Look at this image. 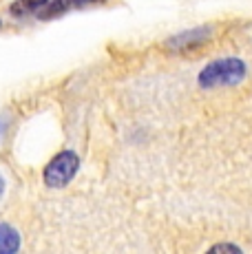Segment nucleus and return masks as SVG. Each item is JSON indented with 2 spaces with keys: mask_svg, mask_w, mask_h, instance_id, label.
Listing matches in <instances>:
<instances>
[{
  "mask_svg": "<svg viewBox=\"0 0 252 254\" xmlns=\"http://www.w3.org/2000/svg\"><path fill=\"white\" fill-rule=\"evenodd\" d=\"M246 77V64L239 58H221L210 64H206L199 73L201 89H217V86L239 84Z\"/></svg>",
  "mask_w": 252,
  "mask_h": 254,
  "instance_id": "nucleus-1",
  "label": "nucleus"
},
{
  "mask_svg": "<svg viewBox=\"0 0 252 254\" xmlns=\"http://www.w3.org/2000/svg\"><path fill=\"white\" fill-rule=\"evenodd\" d=\"M77 168H80V157L73 150H62L47 164L45 168V184L49 188H64L71 179L75 177Z\"/></svg>",
  "mask_w": 252,
  "mask_h": 254,
  "instance_id": "nucleus-2",
  "label": "nucleus"
},
{
  "mask_svg": "<svg viewBox=\"0 0 252 254\" xmlns=\"http://www.w3.org/2000/svg\"><path fill=\"white\" fill-rule=\"evenodd\" d=\"M212 29L210 27H197V29H188V31L179 33V36H173L166 40V49L168 51H190V49L201 47L203 42L210 38Z\"/></svg>",
  "mask_w": 252,
  "mask_h": 254,
  "instance_id": "nucleus-3",
  "label": "nucleus"
},
{
  "mask_svg": "<svg viewBox=\"0 0 252 254\" xmlns=\"http://www.w3.org/2000/svg\"><path fill=\"white\" fill-rule=\"evenodd\" d=\"M104 2V0H49L45 7L38 11V18L49 20V18L62 16V13L71 11V9H82V7H91V4Z\"/></svg>",
  "mask_w": 252,
  "mask_h": 254,
  "instance_id": "nucleus-4",
  "label": "nucleus"
},
{
  "mask_svg": "<svg viewBox=\"0 0 252 254\" xmlns=\"http://www.w3.org/2000/svg\"><path fill=\"white\" fill-rule=\"evenodd\" d=\"M20 250V234L9 223H0V254H13Z\"/></svg>",
  "mask_w": 252,
  "mask_h": 254,
  "instance_id": "nucleus-5",
  "label": "nucleus"
},
{
  "mask_svg": "<svg viewBox=\"0 0 252 254\" xmlns=\"http://www.w3.org/2000/svg\"><path fill=\"white\" fill-rule=\"evenodd\" d=\"M49 0H16L11 4V16H27V13H38Z\"/></svg>",
  "mask_w": 252,
  "mask_h": 254,
  "instance_id": "nucleus-6",
  "label": "nucleus"
},
{
  "mask_svg": "<svg viewBox=\"0 0 252 254\" xmlns=\"http://www.w3.org/2000/svg\"><path fill=\"white\" fill-rule=\"evenodd\" d=\"M210 252H241V248L232 246V243H219V246H212Z\"/></svg>",
  "mask_w": 252,
  "mask_h": 254,
  "instance_id": "nucleus-7",
  "label": "nucleus"
},
{
  "mask_svg": "<svg viewBox=\"0 0 252 254\" xmlns=\"http://www.w3.org/2000/svg\"><path fill=\"white\" fill-rule=\"evenodd\" d=\"M2 192H4V182H2V177H0V197H2Z\"/></svg>",
  "mask_w": 252,
  "mask_h": 254,
  "instance_id": "nucleus-8",
  "label": "nucleus"
}]
</instances>
